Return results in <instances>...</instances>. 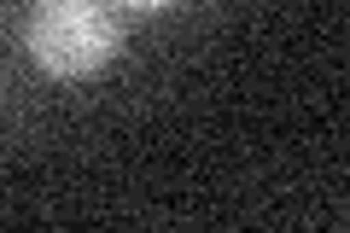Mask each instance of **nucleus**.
Returning <instances> with one entry per match:
<instances>
[{
  "mask_svg": "<svg viewBox=\"0 0 350 233\" xmlns=\"http://www.w3.org/2000/svg\"><path fill=\"white\" fill-rule=\"evenodd\" d=\"M24 47L47 76L82 82V76H100L117 59L123 24H117V12L105 0H41L36 12H29Z\"/></svg>",
  "mask_w": 350,
  "mask_h": 233,
  "instance_id": "f257e3e1",
  "label": "nucleus"
},
{
  "mask_svg": "<svg viewBox=\"0 0 350 233\" xmlns=\"http://www.w3.org/2000/svg\"><path fill=\"white\" fill-rule=\"evenodd\" d=\"M123 6H135V12H163V6H175V0H123Z\"/></svg>",
  "mask_w": 350,
  "mask_h": 233,
  "instance_id": "f03ea898",
  "label": "nucleus"
}]
</instances>
